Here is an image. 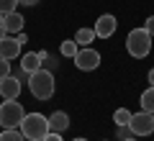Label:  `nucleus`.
Instances as JSON below:
<instances>
[{"instance_id":"obj_24","label":"nucleus","mask_w":154,"mask_h":141,"mask_svg":"<svg viewBox=\"0 0 154 141\" xmlns=\"http://www.w3.org/2000/svg\"><path fill=\"white\" fill-rule=\"evenodd\" d=\"M16 38H18V44H21V46H23V44H28V36H26V33H16Z\"/></svg>"},{"instance_id":"obj_4","label":"nucleus","mask_w":154,"mask_h":141,"mask_svg":"<svg viewBox=\"0 0 154 141\" xmlns=\"http://www.w3.org/2000/svg\"><path fill=\"white\" fill-rule=\"evenodd\" d=\"M23 115H26V110H23V105L18 100H5L0 105V126L3 128H18Z\"/></svg>"},{"instance_id":"obj_15","label":"nucleus","mask_w":154,"mask_h":141,"mask_svg":"<svg viewBox=\"0 0 154 141\" xmlns=\"http://www.w3.org/2000/svg\"><path fill=\"white\" fill-rule=\"evenodd\" d=\"M131 110H126V108H118V110H116V113H113V123L116 126H128V123H131Z\"/></svg>"},{"instance_id":"obj_11","label":"nucleus","mask_w":154,"mask_h":141,"mask_svg":"<svg viewBox=\"0 0 154 141\" xmlns=\"http://www.w3.org/2000/svg\"><path fill=\"white\" fill-rule=\"evenodd\" d=\"M0 23L5 26V31H8V33H21V31H23V23H26V18H23L21 13L13 11V13H5Z\"/></svg>"},{"instance_id":"obj_2","label":"nucleus","mask_w":154,"mask_h":141,"mask_svg":"<svg viewBox=\"0 0 154 141\" xmlns=\"http://www.w3.org/2000/svg\"><path fill=\"white\" fill-rule=\"evenodd\" d=\"M18 128H21V133L26 136L28 141H41L46 133H49V115H41V113H26Z\"/></svg>"},{"instance_id":"obj_3","label":"nucleus","mask_w":154,"mask_h":141,"mask_svg":"<svg viewBox=\"0 0 154 141\" xmlns=\"http://www.w3.org/2000/svg\"><path fill=\"white\" fill-rule=\"evenodd\" d=\"M126 51L134 57V59H144V57H149V51H152V36H149L146 28H134V31H128V36H126Z\"/></svg>"},{"instance_id":"obj_23","label":"nucleus","mask_w":154,"mask_h":141,"mask_svg":"<svg viewBox=\"0 0 154 141\" xmlns=\"http://www.w3.org/2000/svg\"><path fill=\"white\" fill-rule=\"evenodd\" d=\"M41 141H62V133H54V131H49V133H46Z\"/></svg>"},{"instance_id":"obj_21","label":"nucleus","mask_w":154,"mask_h":141,"mask_svg":"<svg viewBox=\"0 0 154 141\" xmlns=\"http://www.w3.org/2000/svg\"><path fill=\"white\" fill-rule=\"evenodd\" d=\"M11 75V62L8 59H0V80H5Z\"/></svg>"},{"instance_id":"obj_17","label":"nucleus","mask_w":154,"mask_h":141,"mask_svg":"<svg viewBox=\"0 0 154 141\" xmlns=\"http://www.w3.org/2000/svg\"><path fill=\"white\" fill-rule=\"evenodd\" d=\"M38 57H41V69H49V72L57 69V59L49 54V51H38Z\"/></svg>"},{"instance_id":"obj_25","label":"nucleus","mask_w":154,"mask_h":141,"mask_svg":"<svg viewBox=\"0 0 154 141\" xmlns=\"http://www.w3.org/2000/svg\"><path fill=\"white\" fill-rule=\"evenodd\" d=\"M18 3H21V5H36L38 0H18Z\"/></svg>"},{"instance_id":"obj_14","label":"nucleus","mask_w":154,"mask_h":141,"mask_svg":"<svg viewBox=\"0 0 154 141\" xmlns=\"http://www.w3.org/2000/svg\"><path fill=\"white\" fill-rule=\"evenodd\" d=\"M75 41L80 44V46H90V44L95 41V28H80V31L75 33Z\"/></svg>"},{"instance_id":"obj_18","label":"nucleus","mask_w":154,"mask_h":141,"mask_svg":"<svg viewBox=\"0 0 154 141\" xmlns=\"http://www.w3.org/2000/svg\"><path fill=\"white\" fill-rule=\"evenodd\" d=\"M59 51H62V57H75L77 54V41L75 38H72V41H62Z\"/></svg>"},{"instance_id":"obj_1","label":"nucleus","mask_w":154,"mask_h":141,"mask_svg":"<svg viewBox=\"0 0 154 141\" xmlns=\"http://www.w3.org/2000/svg\"><path fill=\"white\" fill-rule=\"evenodd\" d=\"M28 90L36 100H49L54 95V75L49 69H36L28 75Z\"/></svg>"},{"instance_id":"obj_6","label":"nucleus","mask_w":154,"mask_h":141,"mask_svg":"<svg viewBox=\"0 0 154 141\" xmlns=\"http://www.w3.org/2000/svg\"><path fill=\"white\" fill-rule=\"evenodd\" d=\"M72 59H75V67H77V69H82V72H93V69L100 67V54L95 49H90V46L80 49Z\"/></svg>"},{"instance_id":"obj_7","label":"nucleus","mask_w":154,"mask_h":141,"mask_svg":"<svg viewBox=\"0 0 154 141\" xmlns=\"http://www.w3.org/2000/svg\"><path fill=\"white\" fill-rule=\"evenodd\" d=\"M116 26H118V21H116L110 13H103V16L95 21L93 28H95V36H98V38H110L116 33Z\"/></svg>"},{"instance_id":"obj_5","label":"nucleus","mask_w":154,"mask_h":141,"mask_svg":"<svg viewBox=\"0 0 154 141\" xmlns=\"http://www.w3.org/2000/svg\"><path fill=\"white\" fill-rule=\"evenodd\" d=\"M131 133L136 139H144V136L154 133V113H146V110H139V113L131 115V123H128Z\"/></svg>"},{"instance_id":"obj_16","label":"nucleus","mask_w":154,"mask_h":141,"mask_svg":"<svg viewBox=\"0 0 154 141\" xmlns=\"http://www.w3.org/2000/svg\"><path fill=\"white\" fill-rule=\"evenodd\" d=\"M0 141H26V136H23L21 131H16V128H3Z\"/></svg>"},{"instance_id":"obj_26","label":"nucleus","mask_w":154,"mask_h":141,"mask_svg":"<svg viewBox=\"0 0 154 141\" xmlns=\"http://www.w3.org/2000/svg\"><path fill=\"white\" fill-rule=\"evenodd\" d=\"M5 36H8V31H5V26L0 23V38H5Z\"/></svg>"},{"instance_id":"obj_10","label":"nucleus","mask_w":154,"mask_h":141,"mask_svg":"<svg viewBox=\"0 0 154 141\" xmlns=\"http://www.w3.org/2000/svg\"><path fill=\"white\" fill-rule=\"evenodd\" d=\"M67 128H69V115H67L64 110H54V113L49 115V131H54V133H64Z\"/></svg>"},{"instance_id":"obj_29","label":"nucleus","mask_w":154,"mask_h":141,"mask_svg":"<svg viewBox=\"0 0 154 141\" xmlns=\"http://www.w3.org/2000/svg\"><path fill=\"white\" fill-rule=\"evenodd\" d=\"M75 141H88V139H75Z\"/></svg>"},{"instance_id":"obj_8","label":"nucleus","mask_w":154,"mask_h":141,"mask_svg":"<svg viewBox=\"0 0 154 141\" xmlns=\"http://www.w3.org/2000/svg\"><path fill=\"white\" fill-rule=\"evenodd\" d=\"M0 95H3V100H18V95H21V80L13 77V75L0 80Z\"/></svg>"},{"instance_id":"obj_22","label":"nucleus","mask_w":154,"mask_h":141,"mask_svg":"<svg viewBox=\"0 0 154 141\" xmlns=\"http://www.w3.org/2000/svg\"><path fill=\"white\" fill-rule=\"evenodd\" d=\"M144 28H146V31H149V36L154 38V16H149V18H146V23H144Z\"/></svg>"},{"instance_id":"obj_28","label":"nucleus","mask_w":154,"mask_h":141,"mask_svg":"<svg viewBox=\"0 0 154 141\" xmlns=\"http://www.w3.org/2000/svg\"><path fill=\"white\" fill-rule=\"evenodd\" d=\"M126 141H139V139H136V136H128V139H126Z\"/></svg>"},{"instance_id":"obj_27","label":"nucleus","mask_w":154,"mask_h":141,"mask_svg":"<svg viewBox=\"0 0 154 141\" xmlns=\"http://www.w3.org/2000/svg\"><path fill=\"white\" fill-rule=\"evenodd\" d=\"M149 85H154V67L149 69Z\"/></svg>"},{"instance_id":"obj_9","label":"nucleus","mask_w":154,"mask_h":141,"mask_svg":"<svg viewBox=\"0 0 154 141\" xmlns=\"http://www.w3.org/2000/svg\"><path fill=\"white\" fill-rule=\"evenodd\" d=\"M16 57H21V44H18L16 36H5L0 38V59H16Z\"/></svg>"},{"instance_id":"obj_20","label":"nucleus","mask_w":154,"mask_h":141,"mask_svg":"<svg viewBox=\"0 0 154 141\" xmlns=\"http://www.w3.org/2000/svg\"><path fill=\"white\" fill-rule=\"evenodd\" d=\"M116 136H118V141H126L128 136H134V133H131L128 126H116Z\"/></svg>"},{"instance_id":"obj_12","label":"nucleus","mask_w":154,"mask_h":141,"mask_svg":"<svg viewBox=\"0 0 154 141\" xmlns=\"http://www.w3.org/2000/svg\"><path fill=\"white\" fill-rule=\"evenodd\" d=\"M21 69L26 72V75L41 69V57H38V51H28V54L21 57Z\"/></svg>"},{"instance_id":"obj_19","label":"nucleus","mask_w":154,"mask_h":141,"mask_svg":"<svg viewBox=\"0 0 154 141\" xmlns=\"http://www.w3.org/2000/svg\"><path fill=\"white\" fill-rule=\"evenodd\" d=\"M18 5V0H0V16H5V13H13Z\"/></svg>"},{"instance_id":"obj_13","label":"nucleus","mask_w":154,"mask_h":141,"mask_svg":"<svg viewBox=\"0 0 154 141\" xmlns=\"http://www.w3.org/2000/svg\"><path fill=\"white\" fill-rule=\"evenodd\" d=\"M141 110H146V113H154V85H149L146 90L141 92Z\"/></svg>"},{"instance_id":"obj_30","label":"nucleus","mask_w":154,"mask_h":141,"mask_svg":"<svg viewBox=\"0 0 154 141\" xmlns=\"http://www.w3.org/2000/svg\"><path fill=\"white\" fill-rule=\"evenodd\" d=\"M0 21H3V16H0Z\"/></svg>"}]
</instances>
